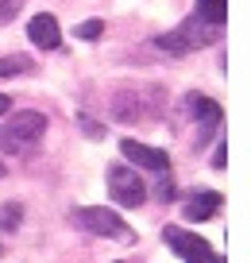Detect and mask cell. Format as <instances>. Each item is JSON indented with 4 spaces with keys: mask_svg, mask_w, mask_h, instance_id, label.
<instances>
[{
    "mask_svg": "<svg viewBox=\"0 0 251 263\" xmlns=\"http://www.w3.org/2000/svg\"><path fill=\"white\" fill-rule=\"evenodd\" d=\"M43 132H47V116L35 108H24L0 128V147H4V155H27L43 140Z\"/></svg>",
    "mask_w": 251,
    "mask_h": 263,
    "instance_id": "6da1fadb",
    "label": "cell"
},
{
    "mask_svg": "<svg viewBox=\"0 0 251 263\" xmlns=\"http://www.w3.org/2000/svg\"><path fill=\"white\" fill-rule=\"evenodd\" d=\"M220 31H224V27H213V24H205V20L189 16V20H182L174 31L159 35V39H155V47H159V50H170V54H186V50L213 47V43L220 39Z\"/></svg>",
    "mask_w": 251,
    "mask_h": 263,
    "instance_id": "7a4b0ae2",
    "label": "cell"
},
{
    "mask_svg": "<svg viewBox=\"0 0 251 263\" xmlns=\"http://www.w3.org/2000/svg\"><path fill=\"white\" fill-rule=\"evenodd\" d=\"M73 224L93 236H112V240H124V244H136V232L128 229L124 217H116L112 209H101V205H85L73 213Z\"/></svg>",
    "mask_w": 251,
    "mask_h": 263,
    "instance_id": "3957f363",
    "label": "cell"
},
{
    "mask_svg": "<svg viewBox=\"0 0 251 263\" xmlns=\"http://www.w3.org/2000/svg\"><path fill=\"white\" fill-rule=\"evenodd\" d=\"M108 194H112L116 205L136 209V205H143V201H147V182L139 178L131 166L112 163V166H108Z\"/></svg>",
    "mask_w": 251,
    "mask_h": 263,
    "instance_id": "277c9868",
    "label": "cell"
},
{
    "mask_svg": "<svg viewBox=\"0 0 251 263\" xmlns=\"http://www.w3.org/2000/svg\"><path fill=\"white\" fill-rule=\"evenodd\" d=\"M162 240H166V244L174 248V255L186 259V263H220L217 252L209 248V240L194 236V232L178 229V224H166V229H162Z\"/></svg>",
    "mask_w": 251,
    "mask_h": 263,
    "instance_id": "5b68a950",
    "label": "cell"
},
{
    "mask_svg": "<svg viewBox=\"0 0 251 263\" xmlns=\"http://www.w3.org/2000/svg\"><path fill=\"white\" fill-rule=\"evenodd\" d=\"M120 155H128V166H143V171H155V174L170 171L166 151L147 147V143H139V140H120Z\"/></svg>",
    "mask_w": 251,
    "mask_h": 263,
    "instance_id": "8992f818",
    "label": "cell"
},
{
    "mask_svg": "<svg viewBox=\"0 0 251 263\" xmlns=\"http://www.w3.org/2000/svg\"><path fill=\"white\" fill-rule=\"evenodd\" d=\"M27 35H31V43L39 50H58V43H62V31H58V20L50 16V12H39V16L27 24Z\"/></svg>",
    "mask_w": 251,
    "mask_h": 263,
    "instance_id": "52a82bcc",
    "label": "cell"
},
{
    "mask_svg": "<svg viewBox=\"0 0 251 263\" xmlns=\"http://www.w3.org/2000/svg\"><path fill=\"white\" fill-rule=\"evenodd\" d=\"M186 105L197 112V124H201V140H205V136H213V132H217V124L224 120V116H220V105H217V101H209V97H197V93H189Z\"/></svg>",
    "mask_w": 251,
    "mask_h": 263,
    "instance_id": "ba28073f",
    "label": "cell"
},
{
    "mask_svg": "<svg viewBox=\"0 0 251 263\" xmlns=\"http://www.w3.org/2000/svg\"><path fill=\"white\" fill-rule=\"evenodd\" d=\"M217 209H220V194L217 190H201V194H194L186 205H182V213H186L189 221H209Z\"/></svg>",
    "mask_w": 251,
    "mask_h": 263,
    "instance_id": "9c48e42d",
    "label": "cell"
},
{
    "mask_svg": "<svg viewBox=\"0 0 251 263\" xmlns=\"http://www.w3.org/2000/svg\"><path fill=\"white\" fill-rule=\"evenodd\" d=\"M197 20H205V24L213 27H224V16H228V0H197Z\"/></svg>",
    "mask_w": 251,
    "mask_h": 263,
    "instance_id": "30bf717a",
    "label": "cell"
},
{
    "mask_svg": "<svg viewBox=\"0 0 251 263\" xmlns=\"http://www.w3.org/2000/svg\"><path fill=\"white\" fill-rule=\"evenodd\" d=\"M35 62L27 54H12V58H0V78H20V74H31Z\"/></svg>",
    "mask_w": 251,
    "mask_h": 263,
    "instance_id": "8fae6325",
    "label": "cell"
},
{
    "mask_svg": "<svg viewBox=\"0 0 251 263\" xmlns=\"http://www.w3.org/2000/svg\"><path fill=\"white\" fill-rule=\"evenodd\" d=\"M101 31H105L101 20H85V24L78 27V39H101Z\"/></svg>",
    "mask_w": 251,
    "mask_h": 263,
    "instance_id": "7c38bea8",
    "label": "cell"
},
{
    "mask_svg": "<svg viewBox=\"0 0 251 263\" xmlns=\"http://www.w3.org/2000/svg\"><path fill=\"white\" fill-rule=\"evenodd\" d=\"M0 224H4V229H20V205H16V201H12V205H4Z\"/></svg>",
    "mask_w": 251,
    "mask_h": 263,
    "instance_id": "4fadbf2b",
    "label": "cell"
},
{
    "mask_svg": "<svg viewBox=\"0 0 251 263\" xmlns=\"http://www.w3.org/2000/svg\"><path fill=\"white\" fill-rule=\"evenodd\" d=\"M224 163H228V159H224V140H220L217 155H213V166H217V171H224Z\"/></svg>",
    "mask_w": 251,
    "mask_h": 263,
    "instance_id": "5bb4252c",
    "label": "cell"
},
{
    "mask_svg": "<svg viewBox=\"0 0 251 263\" xmlns=\"http://www.w3.org/2000/svg\"><path fill=\"white\" fill-rule=\"evenodd\" d=\"M8 105H12V101H8V93H0V116L8 112Z\"/></svg>",
    "mask_w": 251,
    "mask_h": 263,
    "instance_id": "9a60e30c",
    "label": "cell"
},
{
    "mask_svg": "<svg viewBox=\"0 0 251 263\" xmlns=\"http://www.w3.org/2000/svg\"><path fill=\"white\" fill-rule=\"evenodd\" d=\"M0 174H4V163H0Z\"/></svg>",
    "mask_w": 251,
    "mask_h": 263,
    "instance_id": "2e32d148",
    "label": "cell"
}]
</instances>
